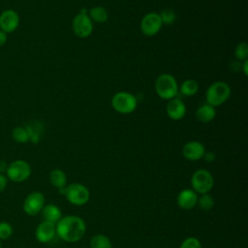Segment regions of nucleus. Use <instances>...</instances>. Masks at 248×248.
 <instances>
[{
	"mask_svg": "<svg viewBox=\"0 0 248 248\" xmlns=\"http://www.w3.org/2000/svg\"><path fill=\"white\" fill-rule=\"evenodd\" d=\"M56 235L69 243L79 241L85 234L86 225L82 218L76 215L62 216L55 224Z\"/></svg>",
	"mask_w": 248,
	"mask_h": 248,
	"instance_id": "1",
	"label": "nucleus"
},
{
	"mask_svg": "<svg viewBox=\"0 0 248 248\" xmlns=\"http://www.w3.org/2000/svg\"><path fill=\"white\" fill-rule=\"evenodd\" d=\"M231 96L230 85L222 80L212 82L206 89L205 100L208 105L212 107H220L223 105Z\"/></svg>",
	"mask_w": 248,
	"mask_h": 248,
	"instance_id": "2",
	"label": "nucleus"
},
{
	"mask_svg": "<svg viewBox=\"0 0 248 248\" xmlns=\"http://www.w3.org/2000/svg\"><path fill=\"white\" fill-rule=\"evenodd\" d=\"M155 91L163 99L170 101L178 95V84L175 78L170 74H161L155 81Z\"/></svg>",
	"mask_w": 248,
	"mask_h": 248,
	"instance_id": "3",
	"label": "nucleus"
},
{
	"mask_svg": "<svg viewBox=\"0 0 248 248\" xmlns=\"http://www.w3.org/2000/svg\"><path fill=\"white\" fill-rule=\"evenodd\" d=\"M111 107L118 113L130 114L137 108L138 100L134 94L126 91H120L112 96Z\"/></svg>",
	"mask_w": 248,
	"mask_h": 248,
	"instance_id": "4",
	"label": "nucleus"
},
{
	"mask_svg": "<svg viewBox=\"0 0 248 248\" xmlns=\"http://www.w3.org/2000/svg\"><path fill=\"white\" fill-rule=\"evenodd\" d=\"M31 172V166L28 162L22 159H16L8 164L5 174L8 180L16 183H20L27 180L30 177Z\"/></svg>",
	"mask_w": 248,
	"mask_h": 248,
	"instance_id": "5",
	"label": "nucleus"
},
{
	"mask_svg": "<svg viewBox=\"0 0 248 248\" xmlns=\"http://www.w3.org/2000/svg\"><path fill=\"white\" fill-rule=\"evenodd\" d=\"M214 185V179L212 174L204 169L197 170L191 177L192 189L197 194H207L211 191Z\"/></svg>",
	"mask_w": 248,
	"mask_h": 248,
	"instance_id": "6",
	"label": "nucleus"
},
{
	"mask_svg": "<svg viewBox=\"0 0 248 248\" xmlns=\"http://www.w3.org/2000/svg\"><path fill=\"white\" fill-rule=\"evenodd\" d=\"M63 195L70 203L78 206L85 204L90 198L88 188L81 183H72L67 185Z\"/></svg>",
	"mask_w": 248,
	"mask_h": 248,
	"instance_id": "7",
	"label": "nucleus"
},
{
	"mask_svg": "<svg viewBox=\"0 0 248 248\" xmlns=\"http://www.w3.org/2000/svg\"><path fill=\"white\" fill-rule=\"evenodd\" d=\"M87 12V9H81L79 13L75 16L72 22L75 35L81 39L89 37L93 32V22L88 16Z\"/></svg>",
	"mask_w": 248,
	"mask_h": 248,
	"instance_id": "8",
	"label": "nucleus"
},
{
	"mask_svg": "<svg viewBox=\"0 0 248 248\" xmlns=\"http://www.w3.org/2000/svg\"><path fill=\"white\" fill-rule=\"evenodd\" d=\"M45 196L39 191L31 192L26 196L23 201L22 209L29 216H35L39 214L45 205Z\"/></svg>",
	"mask_w": 248,
	"mask_h": 248,
	"instance_id": "9",
	"label": "nucleus"
},
{
	"mask_svg": "<svg viewBox=\"0 0 248 248\" xmlns=\"http://www.w3.org/2000/svg\"><path fill=\"white\" fill-rule=\"evenodd\" d=\"M163 23L159 14L151 12L143 16L140 20V30L147 37L155 36L162 28Z\"/></svg>",
	"mask_w": 248,
	"mask_h": 248,
	"instance_id": "10",
	"label": "nucleus"
},
{
	"mask_svg": "<svg viewBox=\"0 0 248 248\" xmlns=\"http://www.w3.org/2000/svg\"><path fill=\"white\" fill-rule=\"evenodd\" d=\"M20 23L19 15L13 9L4 10L0 14V30L7 34L15 32Z\"/></svg>",
	"mask_w": 248,
	"mask_h": 248,
	"instance_id": "11",
	"label": "nucleus"
},
{
	"mask_svg": "<svg viewBox=\"0 0 248 248\" xmlns=\"http://www.w3.org/2000/svg\"><path fill=\"white\" fill-rule=\"evenodd\" d=\"M204 152V145L198 140H190L182 147V155L189 161H198L202 159Z\"/></svg>",
	"mask_w": 248,
	"mask_h": 248,
	"instance_id": "12",
	"label": "nucleus"
},
{
	"mask_svg": "<svg viewBox=\"0 0 248 248\" xmlns=\"http://www.w3.org/2000/svg\"><path fill=\"white\" fill-rule=\"evenodd\" d=\"M56 235V230H55V224L43 221L41 222L35 231V236L36 239L41 243H48L50 242L54 236Z\"/></svg>",
	"mask_w": 248,
	"mask_h": 248,
	"instance_id": "13",
	"label": "nucleus"
},
{
	"mask_svg": "<svg viewBox=\"0 0 248 248\" xmlns=\"http://www.w3.org/2000/svg\"><path fill=\"white\" fill-rule=\"evenodd\" d=\"M198 194L193 189H183L181 190L177 197L176 202L181 209L190 210L197 205Z\"/></svg>",
	"mask_w": 248,
	"mask_h": 248,
	"instance_id": "14",
	"label": "nucleus"
},
{
	"mask_svg": "<svg viewBox=\"0 0 248 248\" xmlns=\"http://www.w3.org/2000/svg\"><path fill=\"white\" fill-rule=\"evenodd\" d=\"M166 111L170 119L180 120L186 114V106L181 99L175 97L169 101L167 104Z\"/></svg>",
	"mask_w": 248,
	"mask_h": 248,
	"instance_id": "15",
	"label": "nucleus"
},
{
	"mask_svg": "<svg viewBox=\"0 0 248 248\" xmlns=\"http://www.w3.org/2000/svg\"><path fill=\"white\" fill-rule=\"evenodd\" d=\"M195 115L198 121L202 123H208L216 117V109L211 105L205 103L197 108Z\"/></svg>",
	"mask_w": 248,
	"mask_h": 248,
	"instance_id": "16",
	"label": "nucleus"
},
{
	"mask_svg": "<svg viewBox=\"0 0 248 248\" xmlns=\"http://www.w3.org/2000/svg\"><path fill=\"white\" fill-rule=\"evenodd\" d=\"M41 213L44 218V221H47L53 224H56L62 217V212L60 208L52 203L45 204Z\"/></svg>",
	"mask_w": 248,
	"mask_h": 248,
	"instance_id": "17",
	"label": "nucleus"
},
{
	"mask_svg": "<svg viewBox=\"0 0 248 248\" xmlns=\"http://www.w3.org/2000/svg\"><path fill=\"white\" fill-rule=\"evenodd\" d=\"M87 15L92 20V22H97V23H104L108 18V10L102 6H96L89 9L87 12Z\"/></svg>",
	"mask_w": 248,
	"mask_h": 248,
	"instance_id": "18",
	"label": "nucleus"
},
{
	"mask_svg": "<svg viewBox=\"0 0 248 248\" xmlns=\"http://www.w3.org/2000/svg\"><path fill=\"white\" fill-rule=\"evenodd\" d=\"M198 91H199V83L197 82V80L193 78L185 79L178 87V92L185 97L194 96L198 93Z\"/></svg>",
	"mask_w": 248,
	"mask_h": 248,
	"instance_id": "19",
	"label": "nucleus"
},
{
	"mask_svg": "<svg viewBox=\"0 0 248 248\" xmlns=\"http://www.w3.org/2000/svg\"><path fill=\"white\" fill-rule=\"evenodd\" d=\"M49 182L52 186L57 189L64 188L67 186L66 173L60 169H54L49 173Z\"/></svg>",
	"mask_w": 248,
	"mask_h": 248,
	"instance_id": "20",
	"label": "nucleus"
},
{
	"mask_svg": "<svg viewBox=\"0 0 248 248\" xmlns=\"http://www.w3.org/2000/svg\"><path fill=\"white\" fill-rule=\"evenodd\" d=\"M90 248H112L110 239L105 234H95L90 239Z\"/></svg>",
	"mask_w": 248,
	"mask_h": 248,
	"instance_id": "21",
	"label": "nucleus"
},
{
	"mask_svg": "<svg viewBox=\"0 0 248 248\" xmlns=\"http://www.w3.org/2000/svg\"><path fill=\"white\" fill-rule=\"evenodd\" d=\"M27 130L28 136H29V141L32 143H38L41 140V135H42V125L38 122L32 123V124H27L24 126Z\"/></svg>",
	"mask_w": 248,
	"mask_h": 248,
	"instance_id": "22",
	"label": "nucleus"
},
{
	"mask_svg": "<svg viewBox=\"0 0 248 248\" xmlns=\"http://www.w3.org/2000/svg\"><path fill=\"white\" fill-rule=\"evenodd\" d=\"M12 139L17 143H26L29 141V136L25 127L16 126L12 131Z\"/></svg>",
	"mask_w": 248,
	"mask_h": 248,
	"instance_id": "23",
	"label": "nucleus"
},
{
	"mask_svg": "<svg viewBox=\"0 0 248 248\" xmlns=\"http://www.w3.org/2000/svg\"><path fill=\"white\" fill-rule=\"evenodd\" d=\"M197 205L203 211H209L214 206V200L208 193L202 194L201 197H198Z\"/></svg>",
	"mask_w": 248,
	"mask_h": 248,
	"instance_id": "24",
	"label": "nucleus"
},
{
	"mask_svg": "<svg viewBox=\"0 0 248 248\" xmlns=\"http://www.w3.org/2000/svg\"><path fill=\"white\" fill-rule=\"evenodd\" d=\"M234 56L240 62L248 59V46L245 42L237 44L234 48Z\"/></svg>",
	"mask_w": 248,
	"mask_h": 248,
	"instance_id": "25",
	"label": "nucleus"
},
{
	"mask_svg": "<svg viewBox=\"0 0 248 248\" xmlns=\"http://www.w3.org/2000/svg\"><path fill=\"white\" fill-rule=\"evenodd\" d=\"M14 229L11 225V223L7 221H1L0 222V240H7L9 239L13 234Z\"/></svg>",
	"mask_w": 248,
	"mask_h": 248,
	"instance_id": "26",
	"label": "nucleus"
},
{
	"mask_svg": "<svg viewBox=\"0 0 248 248\" xmlns=\"http://www.w3.org/2000/svg\"><path fill=\"white\" fill-rule=\"evenodd\" d=\"M160 18L163 24H172L176 19V14L170 9H165L160 14Z\"/></svg>",
	"mask_w": 248,
	"mask_h": 248,
	"instance_id": "27",
	"label": "nucleus"
},
{
	"mask_svg": "<svg viewBox=\"0 0 248 248\" xmlns=\"http://www.w3.org/2000/svg\"><path fill=\"white\" fill-rule=\"evenodd\" d=\"M179 248H202V247L201 241L197 237L190 236L185 238L181 242Z\"/></svg>",
	"mask_w": 248,
	"mask_h": 248,
	"instance_id": "28",
	"label": "nucleus"
},
{
	"mask_svg": "<svg viewBox=\"0 0 248 248\" xmlns=\"http://www.w3.org/2000/svg\"><path fill=\"white\" fill-rule=\"evenodd\" d=\"M8 185V178L5 173H0V193H2Z\"/></svg>",
	"mask_w": 248,
	"mask_h": 248,
	"instance_id": "29",
	"label": "nucleus"
},
{
	"mask_svg": "<svg viewBox=\"0 0 248 248\" xmlns=\"http://www.w3.org/2000/svg\"><path fill=\"white\" fill-rule=\"evenodd\" d=\"M202 159H204L206 162L211 163V162H213L215 160V154L213 152H211V151H205Z\"/></svg>",
	"mask_w": 248,
	"mask_h": 248,
	"instance_id": "30",
	"label": "nucleus"
},
{
	"mask_svg": "<svg viewBox=\"0 0 248 248\" xmlns=\"http://www.w3.org/2000/svg\"><path fill=\"white\" fill-rule=\"evenodd\" d=\"M7 40H8V34L0 30V46H3L7 43Z\"/></svg>",
	"mask_w": 248,
	"mask_h": 248,
	"instance_id": "31",
	"label": "nucleus"
},
{
	"mask_svg": "<svg viewBox=\"0 0 248 248\" xmlns=\"http://www.w3.org/2000/svg\"><path fill=\"white\" fill-rule=\"evenodd\" d=\"M231 65H233V67H231L232 71L237 72L238 70H241V62L240 61H233L231 63Z\"/></svg>",
	"mask_w": 248,
	"mask_h": 248,
	"instance_id": "32",
	"label": "nucleus"
},
{
	"mask_svg": "<svg viewBox=\"0 0 248 248\" xmlns=\"http://www.w3.org/2000/svg\"><path fill=\"white\" fill-rule=\"evenodd\" d=\"M241 69H242V72H243L244 76H247L248 75V59L242 61Z\"/></svg>",
	"mask_w": 248,
	"mask_h": 248,
	"instance_id": "33",
	"label": "nucleus"
},
{
	"mask_svg": "<svg viewBox=\"0 0 248 248\" xmlns=\"http://www.w3.org/2000/svg\"><path fill=\"white\" fill-rule=\"evenodd\" d=\"M8 168V164L4 160H0V173H5Z\"/></svg>",
	"mask_w": 248,
	"mask_h": 248,
	"instance_id": "34",
	"label": "nucleus"
},
{
	"mask_svg": "<svg viewBox=\"0 0 248 248\" xmlns=\"http://www.w3.org/2000/svg\"><path fill=\"white\" fill-rule=\"evenodd\" d=\"M0 248H2V243H1V240H0Z\"/></svg>",
	"mask_w": 248,
	"mask_h": 248,
	"instance_id": "35",
	"label": "nucleus"
}]
</instances>
